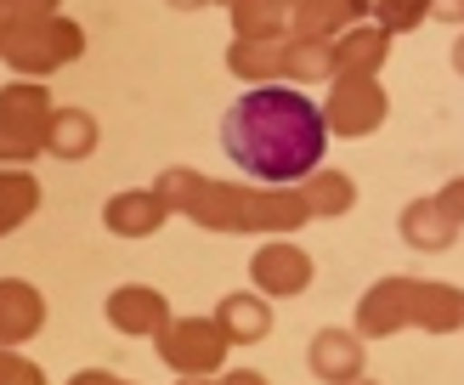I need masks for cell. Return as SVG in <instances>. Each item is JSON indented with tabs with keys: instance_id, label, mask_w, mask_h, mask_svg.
<instances>
[{
	"instance_id": "6da1fadb",
	"label": "cell",
	"mask_w": 464,
	"mask_h": 385,
	"mask_svg": "<svg viewBox=\"0 0 464 385\" xmlns=\"http://www.w3.org/2000/svg\"><path fill=\"white\" fill-rule=\"evenodd\" d=\"M329 125L323 108L295 85H255L221 113V148L255 181H300L317 170Z\"/></svg>"
}]
</instances>
